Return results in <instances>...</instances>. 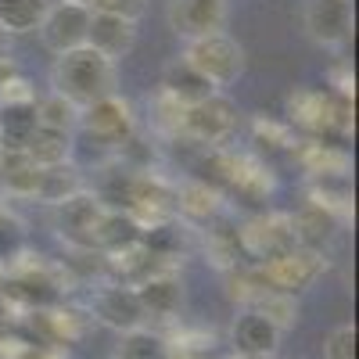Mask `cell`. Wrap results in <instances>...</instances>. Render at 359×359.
I'll return each instance as SVG.
<instances>
[{
  "instance_id": "1",
  "label": "cell",
  "mask_w": 359,
  "mask_h": 359,
  "mask_svg": "<svg viewBox=\"0 0 359 359\" xmlns=\"http://www.w3.org/2000/svg\"><path fill=\"white\" fill-rule=\"evenodd\" d=\"M115 83H118L115 62H108L94 47H79L72 54H62L50 65V94L65 97L79 111L108 94H115Z\"/></svg>"
},
{
  "instance_id": "2",
  "label": "cell",
  "mask_w": 359,
  "mask_h": 359,
  "mask_svg": "<svg viewBox=\"0 0 359 359\" xmlns=\"http://www.w3.org/2000/svg\"><path fill=\"white\" fill-rule=\"evenodd\" d=\"M208 165H212V187L219 194H237L241 201H252V205L269 201V194H273V172L255 155L216 147L212 158L205 162V169Z\"/></svg>"
},
{
  "instance_id": "3",
  "label": "cell",
  "mask_w": 359,
  "mask_h": 359,
  "mask_svg": "<svg viewBox=\"0 0 359 359\" xmlns=\"http://www.w3.org/2000/svg\"><path fill=\"white\" fill-rule=\"evenodd\" d=\"M184 62L205 76L212 83L219 94L226 86H233L245 72V47L237 43L230 33H216V36H205V40H194V43H184Z\"/></svg>"
},
{
  "instance_id": "4",
  "label": "cell",
  "mask_w": 359,
  "mask_h": 359,
  "mask_svg": "<svg viewBox=\"0 0 359 359\" xmlns=\"http://www.w3.org/2000/svg\"><path fill=\"white\" fill-rule=\"evenodd\" d=\"M255 269V277L266 291H280V294H298V291H309L323 273H327V259L320 252H309V248H287L273 259H266Z\"/></svg>"
},
{
  "instance_id": "5",
  "label": "cell",
  "mask_w": 359,
  "mask_h": 359,
  "mask_svg": "<svg viewBox=\"0 0 359 359\" xmlns=\"http://www.w3.org/2000/svg\"><path fill=\"white\" fill-rule=\"evenodd\" d=\"M287 115L294 126L309 133H348L352 130V101L331 90H298L287 97Z\"/></svg>"
},
{
  "instance_id": "6",
  "label": "cell",
  "mask_w": 359,
  "mask_h": 359,
  "mask_svg": "<svg viewBox=\"0 0 359 359\" xmlns=\"http://www.w3.org/2000/svg\"><path fill=\"white\" fill-rule=\"evenodd\" d=\"M79 130L90 140L104 144L108 151L115 155V147H123L137 133V111H133V104L126 97L108 94V97H101V101H94L90 108L79 111Z\"/></svg>"
},
{
  "instance_id": "7",
  "label": "cell",
  "mask_w": 359,
  "mask_h": 359,
  "mask_svg": "<svg viewBox=\"0 0 359 359\" xmlns=\"http://www.w3.org/2000/svg\"><path fill=\"white\" fill-rule=\"evenodd\" d=\"M237 133V108L230 97L216 94L201 104H191L184 111V130L180 137L191 140V144H201V147H226V140Z\"/></svg>"
},
{
  "instance_id": "8",
  "label": "cell",
  "mask_w": 359,
  "mask_h": 359,
  "mask_svg": "<svg viewBox=\"0 0 359 359\" xmlns=\"http://www.w3.org/2000/svg\"><path fill=\"white\" fill-rule=\"evenodd\" d=\"M90 320L108 327L115 334H126V331H137V327L147 323L144 309H140V298L133 291V284H123V280H108L101 287H94L90 294Z\"/></svg>"
},
{
  "instance_id": "9",
  "label": "cell",
  "mask_w": 359,
  "mask_h": 359,
  "mask_svg": "<svg viewBox=\"0 0 359 359\" xmlns=\"http://www.w3.org/2000/svg\"><path fill=\"white\" fill-rule=\"evenodd\" d=\"M165 18L180 40L194 43V40L223 33L230 18V4L226 0H169Z\"/></svg>"
},
{
  "instance_id": "10",
  "label": "cell",
  "mask_w": 359,
  "mask_h": 359,
  "mask_svg": "<svg viewBox=\"0 0 359 359\" xmlns=\"http://www.w3.org/2000/svg\"><path fill=\"white\" fill-rule=\"evenodd\" d=\"M86 33H90V8L62 4V0L47 8V15H43V22L36 29L43 50H50L54 57L86 47Z\"/></svg>"
},
{
  "instance_id": "11",
  "label": "cell",
  "mask_w": 359,
  "mask_h": 359,
  "mask_svg": "<svg viewBox=\"0 0 359 359\" xmlns=\"http://www.w3.org/2000/svg\"><path fill=\"white\" fill-rule=\"evenodd\" d=\"M237 245H241V255L252 259L255 266L273 259L287 248H294V233H291V216L280 212H262L255 219H248L241 230H237Z\"/></svg>"
},
{
  "instance_id": "12",
  "label": "cell",
  "mask_w": 359,
  "mask_h": 359,
  "mask_svg": "<svg viewBox=\"0 0 359 359\" xmlns=\"http://www.w3.org/2000/svg\"><path fill=\"white\" fill-rule=\"evenodd\" d=\"M302 22L313 43L327 50H341L352 36V4L348 0H309Z\"/></svg>"
},
{
  "instance_id": "13",
  "label": "cell",
  "mask_w": 359,
  "mask_h": 359,
  "mask_svg": "<svg viewBox=\"0 0 359 359\" xmlns=\"http://www.w3.org/2000/svg\"><path fill=\"white\" fill-rule=\"evenodd\" d=\"M280 338H284L280 327L269 323L255 309H237V316L230 323V341L245 359H273L280 348Z\"/></svg>"
},
{
  "instance_id": "14",
  "label": "cell",
  "mask_w": 359,
  "mask_h": 359,
  "mask_svg": "<svg viewBox=\"0 0 359 359\" xmlns=\"http://www.w3.org/2000/svg\"><path fill=\"white\" fill-rule=\"evenodd\" d=\"M104 212V205L94 198V191H83L69 198L65 205H57V230L76 252H94V230Z\"/></svg>"
},
{
  "instance_id": "15",
  "label": "cell",
  "mask_w": 359,
  "mask_h": 359,
  "mask_svg": "<svg viewBox=\"0 0 359 359\" xmlns=\"http://www.w3.org/2000/svg\"><path fill=\"white\" fill-rule=\"evenodd\" d=\"M223 194L208 184V180H184L172 187V208L176 219H184L187 226H212L223 212Z\"/></svg>"
},
{
  "instance_id": "16",
  "label": "cell",
  "mask_w": 359,
  "mask_h": 359,
  "mask_svg": "<svg viewBox=\"0 0 359 359\" xmlns=\"http://www.w3.org/2000/svg\"><path fill=\"white\" fill-rule=\"evenodd\" d=\"M140 309L147 320H176V313L184 309V284L172 269H162V273L144 277L140 284H133Z\"/></svg>"
},
{
  "instance_id": "17",
  "label": "cell",
  "mask_w": 359,
  "mask_h": 359,
  "mask_svg": "<svg viewBox=\"0 0 359 359\" xmlns=\"http://www.w3.org/2000/svg\"><path fill=\"white\" fill-rule=\"evenodd\" d=\"M137 43V22L115 18V15H97L90 11V33H86V47H94L97 54H104L108 62L126 57Z\"/></svg>"
},
{
  "instance_id": "18",
  "label": "cell",
  "mask_w": 359,
  "mask_h": 359,
  "mask_svg": "<svg viewBox=\"0 0 359 359\" xmlns=\"http://www.w3.org/2000/svg\"><path fill=\"white\" fill-rule=\"evenodd\" d=\"M162 94L165 97H172L176 104H184V108H191V104H201V101H208V97H216L219 90L208 83L205 76H198L184 57H176V62H169L165 69H162Z\"/></svg>"
},
{
  "instance_id": "19",
  "label": "cell",
  "mask_w": 359,
  "mask_h": 359,
  "mask_svg": "<svg viewBox=\"0 0 359 359\" xmlns=\"http://www.w3.org/2000/svg\"><path fill=\"white\" fill-rule=\"evenodd\" d=\"M341 219L334 212H327V208L306 201L298 212L291 216V233H294V245L298 248H309V252H320L323 255V245L334 241Z\"/></svg>"
},
{
  "instance_id": "20",
  "label": "cell",
  "mask_w": 359,
  "mask_h": 359,
  "mask_svg": "<svg viewBox=\"0 0 359 359\" xmlns=\"http://www.w3.org/2000/svg\"><path fill=\"white\" fill-rule=\"evenodd\" d=\"M291 155L302 162V169L316 180V184H327V180H341L348 172V155L334 144H323V140H302L291 147Z\"/></svg>"
},
{
  "instance_id": "21",
  "label": "cell",
  "mask_w": 359,
  "mask_h": 359,
  "mask_svg": "<svg viewBox=\"0 0 359 359\" xmlns=\"http://www.w3.org/2000/svg\"><path fill=\"white\" fill-rule=\"evenodd\" d=\"M43 169L25 151H0V180H4V198H36Z\"/></svg>"
},
{
  "instance_id": "22",
  "label": "cell",
  "mask_w": 359,
  "mask_h": 359,
  "mask_svg": "<svg viewBox=\"0 0 359 359\" xmlns=\"http://www.w3.org/2000/svg\"><path fill=\"white\" fill-rule=\"evenodd\" d=\"M40 130L36 101L0 104V151H25V144Z\"/></svg>"
},
{
  "instance_id": "23",
  "label": "cell",
  "mask_w": 359,
  "mask_h": 359,
  "mask_svg": "<svg viewBox=\"0 0 359 359\" xmlns=\"http://www.w3.org/2000/svg\"><path fill=\"white\" fill-rule=\"evenodd\" d=\"M140 241V226L126 216V212H101L97 219V230H94V252L97 255H115L130 245Z\"/></svg>"
},
{
  "instance_id": "24",
  "label": "cell",
  "mask_w": 359,
  "mask_h": 359,
  "mask_svg": "<svg viewBox=\"0 0 359 359\" xmlns=\"http://www.w3.org/2000/svg\"><path fill=\"white\" fill-rule=\"evenodd\" d=\"M172 355V341L155 331V327H137V331H126L118 334V345H115V355L111 359H169Z\"/></svg>"
},
{
  "instance_id": "25",
  "label": "cell",
  "mask_w": 359,
  "mask_h": 359,
  "mask_svg": "<svg viewBox=\"0 0 359 359\" xmlns=\"http://www.w3.org/2000/svg\"><path fill=\"white\" fill-rule=\"evenodd\" d=\"M86 184H83V172L76 162H65V165H54V169H43L40 176V191H36V201L43 205H65L69 198L83 194Z\"/></svg>"
},
{
  "instance_id": "26",
  "label": "cell",
  "mask_w": 359,
  "mask_h": 359,
  "mask_svg": "<svg viewBox=\"0 0 359 359\" xmlns=\"http://www.w3.org/2000/svg\"><path fill=\"white\" fill-rule=\"evenodd\" d=\"M72 151H76V137L72 133H57V130H36L33 140L25 144V155L33 158L40 169H54V165H65L72 162Z\"/></svg>"
},
{
  "instance_id": "27",
  "label": "cell",
  "mask_w": 359,
  "mask_h": 359,
  "mask_svg": "<svg viewBox=\"0 0 359 359\" xmlns=\"http://www.w3.org/2000/svg\"><path fill=\"white\" fill-rule=\"evenodd\" d=\"M50 0H0V33L4 36H25L36 33Z\"/></svg>"
},
{
  "instance_id": "28",
  "label": "cell",
  "mask_w": 359,
  "mask_h": 359,
  "mask_svg": "<svg viewBox=\"0 0 359 359\" xmlns=\"http://www.w3.org/2000/svg\"><path fill=\"white\" fill-rule=\"evenodd\" d=\"M36 118L43 130H57V133H72L79 130V108L69 104L65 97L57 94H47V97H36Z\"/></svg>"
},
{
  "instance_id": "29",
  "label": "cell",
  "mask_w": 359,
  "mask_h": 359,
  "mask_svg": "<svg viewBox=\"0 0 359 359\" xmlns=\"http://www.w3.org/2000/svg\"><path fill=\"white\" fill-rule=\"evenodd\" d=\"M255 313H262L269 323H277L280 331H291V327L298 323V298L291 294H280V291H262L255 302L248 306Z\"/></svg>"
},
{
  "instance_id": "30",
  "label": "cell",
  "mask_w": 359,
  "mask_h": 359,
  "mask_svg": "<svg viewBox=\"0 0 359 359\" xmlns=\"http://www.w3.org/2000/svg\"><path fill=\"white\" fill-rule=\"evenodd\" d=\"M151 104V126H155V133L162 137V140H176L180 137V130H184V104H176L172 97H165L162 90L147 101Z\"/></svg>"
},
{
  "instance_id": "31",
  "label": "cell",
  "mask_w": 359,
  "mask_h": 359,
  "mask_svg": "<svg viewBox=\"0 0 359 359\" xmlns=\"http://www.w3.org/2000/svg\"><path fill=\"white\" fill-rule=\"evenodd\" d=\"M252 133H255V144L269 147V151H291V147L298 144V140L291 137V130H287L284 123H273V118H255Z\"/></svg>"
},
{
  "instance_id": "32",
  "label": "cell",
  "mask_w": 359,
  "mask_h": 359,
  "mask_svg": "<svg viewBox=\"0 0 359 359\" xmlns=\"http://www.w3.org/2000/svg\"><path fill=\"white\" fill-rule=\"evenodd\" d=\"M323 359H355V327L352 323H338L323 338Z\"/></svg>"
},
{
  "instance_id": "33",
  "label": "cell",
  "mask_w": 359,
  "mask_h": 359,
  "mask_svg": "<svg viewBox=\"0 0 359 359\" xmlns=\"http://www.w3.org/2000/svg\"><path fill=\"white\" fill-rule=\"evenodd\" d=\"M22 223L11 216V212H4L0 208V262H11V259H18L22 255Z\"/></svg>"
},
{
  "instance_id": "34",
  "label": "cell",
  "mask_w": 359,
  "mask_h": 359,
  "mask_svg": "<svg viewBox=\"0 0 359 359\" xmlns=\"http://www.w3.org/2000/svg\"><path fill=\"white\" fill-rule=\"evenodd\" d=\"M90 11L115 15V18H126V22H140V15L147 11V0H90Z\"/></svg>"
},
{
  "instance_id": "35",
  "label": "cell",
  "mask_w": 359,
  "mask_h": 359,
  "mask_svg": "<svg viewBox=\"0 0 359 359\" xmlns=\"http://www.w3.org/2000/svg\"><path fill=\"white\" fill-rule=\"evenodd\" d=\"M169 359H219L212 352V345H201V348H184V345H172V355Z\"/></svg>"
},
{
  "instance_id": "36",
  "label": "cell",
  "mask_w": 359,
  "mask_h": 359,
  "mask_svg": "<svg viewBox=\"0 0 359 359\" xmlns=\"http://www.w3.org/2000/svg\"><path fill=\"white\" fill-rule=\"evenodd\" d=\"M62 4H79V8H90V0H62Z\"/></svg>"
},
{
  "instance_id": "37",
  "label": "cell",
  "mask_w": 359,
  "mask_h": 359,
  "mask_svg": "<svg viewBox=\"0 0 359 359\" xmlns=\"http://www.w3.org/2000/svg\"><path fill=\"white\" fill-rule=\"evenodd\" d=\"M0 205H4V180H0Z\"/></svg>"
}]
</instances>
